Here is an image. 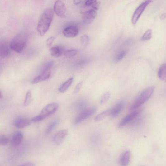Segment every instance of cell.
<instances>
[{"label": "cell", "instance_id": "cell-1", "mask_svg": "<svg viewBox=\"0 0 166 166\" xmlns=\"http://www.w3.org/2000/svg\"><path fill=\"white\" fill-rule=\"evenodd\" d=\"M54 17V12L51 9L45 10L42 14L38 22L37 30L39 34L42 36L49 29Z\"/></svg>", "mask_w": 166, "mask_h": 166}, {"label": "cell", "instance_id": "cell-2", "mask_svg": "<svg viewBox=\"0 0 166 166\" xmlns=\"http://www.w3.org/2000/svg\"><path fill=\"white\" fill-rule=\"evenodd\" d=\"M27 34L21 32L17 35L12 39L10 45L11 50L15 52L19 53L25 48L28 41Z\"/></svg>", "mask_w": 166, "mask_h": 166}, {"label": "cell", "instance_id": "cell-3", "mask_svg": "<svg viewBox=\"0 0 166 166\" xmlns=\"http://www.w3.org/2000/svg\"><path fill=\"white\" fill-rule=\"evenodd\" d=\"M59 107V105L56 103L47 105L42 109L40 114L33 118L31 121L34 122H38L43 121L56 112Z\"/></svg>", "mask_w": 166, "mask_h": 166}, {"label": "cell", "instance_id": "cell-4", "mask_svg": "<svg viewBox=\"0 0 166 166\" xmlns=\"http://www.w3.org/2000/svg\"><path fill=\"white\" fill-rule=\"evenodd\" d=\"M154 89V87H151L144 90L134 101L130 109H136L145 103L152 95Z\"/></svg>", "mask_w": 166, "mask_h": 166}, {"label": "cell", "instance_id": "cell-5", "mask_svg": "<svg viewBox=\"0 0 166 166\" xmlns=\"http://www.w3.org/2000/svg\"><path fill=\"white\" fill-rule=\"evenodd\" d=\"M53 65V63L51 61L47 62L44 66L42 73L36 77L32 81L33 84L48 80L51 74V69Z\"/></svg>", "mask_w": 166, "mask_h": 166}, {"label": "cell", "instance_id": "cell-6", "mask_svg": "<svg viewBox=\"0 0 166 166\" xmlns=\"http://www.w3.org/2000/svg\"><path fill=\"white\" fill-rule=\"evenodd\" d=\"M151 1H145L141 4L134 12L132 18L133 24L135 25L139 19L140 16L144 11L146 7L152 2Z\"/></svg>", "mask_w": 166, "mask_h": 166}, {"label": "cell", "instance_id": "cell-7", "mask_svg": "<svg viewBox=\"0 0 166 166\" xmlns=\"http://www.w3.org/2000/svg\"><path fill=\"white\" fill-rule=\"evenodd\" d=\"M96 111V109L94 107L86 109L75 118L74 124L76 125L80 123L93 115Z\"/></svg>", "mask_w": 166, "mask_h": 166}, {"label": "cell", "instance_id": "cell-8", "mask_svg": "<svg viewBox=\"0 0 166 166\" xmlns=\"http://www.w3.org/2000/svg\"><path fill=\"white\" fill-rule=\"evenodd\" d=\"M54 11L55 13L61 18L66 17V8L65 4L60 1H57L54 6Z\"/></svg>", "mask_w": 166, "mask_h": 166}, {"label": "cell", "instance_id": "cell-9", "mask_svg": "<svg viewBox=\"0 0 166 166\" xmlns=\"http://www.w3.org/2000/svg\"><path fill=\"white\" fill-rule=\"evenodd\" d=\"M141 110V109H139L134 111L126 116L119 123L118 125V127L121 128L134 120L139 115Z\"/></svg>", "mask_w": 166, "mask_h": 166}, {"label": "cell", "instance_id": "cell-10", "mask_svg": "<svg viewBox=\"0 0 166 166\" xmlns=\"http://www.w3.org/2000/svg\"><path fill=\"white\" fill-rule=\"evenodd\" d=\"M97 12L94 9H91L85 12L83 15V19L84 22L89 24L91 23L97 17Z\"/></svg>", "mask_w": 166, "mask_h": 166}, {"label": "cell", "instance_id": "cell-11", "mask_svg": "<svg viewBox=\"0 0 166 166\" xmlns=\"http://www.w3.org/2000/svg\"><path fill=\"white\" fill-rule=\"evenodd\" d=\"M68 134V131L66 130H62L55 134L54 138V143L57 145H60L64 140Z\"/></svg>", "mask_w": 166, "mask_h": 166}, {"label": "cell", "instance_id": "cell-12", "mask_svg": "<svg viewBox=\"0 0 166 166\" xmlns=\"http://www.w3.org/2000/svg\"><path fill=\"white\" fill-rule=\"evenodd\" d=\"M23 138V135L22 132H15L13 134L10 140L11 145L13 147L19 146L22 143Z\"/></svg>", "mask_w": 166, "mask_h": 166}, {"label": "cell", "instance_id": "cell-13", "mask_svg": "<svg viewBox=\"0 0 166 166\" xmlns=\"http://www.w3.org/2000/svg\"><path fill=\"white\" fill-rule=\"evenodd\" d=\"M78 33V28L74 26H70L66 27L63 31V33L65 37L73 38L77 36Z\"/></svg>", "mask_w": 166, "mask_h": 166}, {"label": "cell", "instance_id": "cell-14", "mask_svg": "<svg viewBox=\"0 0 166 166\" xmlns=\"http://www.w3.org/2000/svg\"><path fill=\"white\" fill-rule=\"evenodd\" d=\"M10 45L6 42H1L0 44V57L4 58L8 57L10 54Z\"/></svg>", "mask_w": 166, "mask_h": 166}, {"label": "cell", "instance_id": "cell-15", "mask_svg": "<svg viewBox=\"0 0 166 166\" xmlns=\"http://www.w3.org/2000/svg\"><path fill=\"white\" fill-rule=\"evenodd\" d=\"M131 157V153L129 151L124 152L121 155L120 159V164L121 166H128L130 163Z\"/></svg>", "mask_w": 166, "mask_h": 166}, {"label": "cell", "instance_id": "cell-16", "mask_svg": "<svg viewBox=\"0 0 166 166\" xmlns=\"http://www.w3.org/2000/svg\"><path fill=\"white\" fill-rule=\"evenodd\" d=\"M51 56L55 58H59L64 54L65 52L64 49L60 46H53L50 50Z\"/></svg>", "mask_w": 166, "mask_h": 166}, {"label": "cell", "instance_id": "cell-17", "mask_svg": "<svg viewBox=\"0 0 166 166\" xmlns=\"http://www.w3.org/2000/svg\"><path fill=\"white\" fill-rule=\"evenodd\" d=\"M30 121L28 119L21 118L16 121L14 125L18 129L24 128L30 125Z\"/></svg>", "mask_w": 166, "mask_h": 166}, {"label": "cell", "instance_id": "cell-18", "mask_svg": "<svg viewBox=\"0 0 166 166\" xmlns=\"http://www.w3.org/2000/svg\"><path fill=\"white\" fill-rule=\"evenodd\" d=\"M124 106V102L123 101H121L118 103L112 108V112L111 117L112 118L117 117L121 112Z\"/></svg>", "mask_w": 166, "mask_h": 166}, {"label": "cell", "instance_id": "cell-19", "mask_svg": "<svg viewBox=\"0 0 166 166\" xmlns=\"http://www.w3.org/2000/svg\"><path fill=\"white\" fill-rule=\"evenodd\" d=\"M112 112V108L107 110L97 115L95 118V120L100 121L103 120L107 117L111 116Z\"/></svg>", "mask_w": 166, "mask_h": 166}, {"label": "cell", "instance_id": "cell-20", "mask_svg": "<svg viewBox=\"0 0 166 166\" xmlns=\"http://www.w3.org/2000/svg\"><path fill=\"white\" fill-rule=\"evenodd\" d=\"M74 80V78L71 77L67 81L63 83L60 87L59 91L61 93L65 92L72 84Z\"/></svg>", "mask_w": 166, "mask_h": 166}, {"label": "cell", "instance_id": "cell-21", "mask_svg": "<svg viewBox=\"0 0 166 166\" xmlns=\"http://www.w3.org/2000/svg\"><path fill=\"white\" fill-rule=\"evenodd\" d=\"M158 76L160 80L166 82V64L162 65L160 68Z\"/></svg>", "mask_w": 166, "mask_h": 166}, {"label": "cell", "instance_id": "cell-22", "mask_svg": "<svg viewBox=\"0 0 166 166\" xmlns=\"http://www.w3.org/2000/svg\"><path fill=\"white\" fill-rule=\"evenodd\" d=\"M58 123V121L57 120H55L53 121L50 124L48 127L46 129L45 132V135H47L50 133L55 127H56Z\"/></svg>", "mask_w": 166, "mask_h": 166}, {"label": "cell", "instance_id": "cell-23", "mask_svg": "<svg viewBox=\"0 0 166 166\" xmlns=\"http://www.w3.org/2000/svg\"><path fill=\"white\" fill-rule=\"evenodd\" d=\"M32 94L30 91L27 92L25 99L23 105L25 107H27L29 105L32 101Z\"/></svg>", "mask_w": 166, "mask_h": 166}, {"label": "cell", "instance_id": "cell-24", "mask_svg": "<svg viewBox=\"0 0 166 166\" xmlns=\"http://www.w3.org/2000/svg\"><path fill=\"white\" fill-rule=\"evenodd\" d=\"M77 51L75 50H69L65 51L64 55L67 58H70L75 56Z\"/></svg>", "mask_w": 166, "mask_h": 166}, {"label": "cell", "instance_id": "cell-25", "mask_svg": "<svg viewBox=\"0 0 166 166\" xmlns=\"http://www.w3.org/2000/svg\"><path fill=\"white\" fill-rule=\"evenodd\" d=\"M152 37V30L151 29L147 30L143 35L142 39L144 41L149 40Z\"/></svg>", "mask_w": 166, "mask_h": 166}, {"label": "cell", "instance_id": "cell-26", "mask_svg": "<svg viewBox=\"0 0 166 166\" xmlns=\"http://www.w3.org/2000/svg\"><path fill=\"white\" fill-rule=\"evenodd\" d=\"M111 96V93L109 92L105 93L102 97L100 100V103L101 105H103L106 104L109 99Z\"/></svg>", "mask_w": 166, "mask_h": 166}, {"label": "cell", "instance_id": "cell-27", "mask_svg": "<svg viewBox=\"0 0 166 166\" xmlns=\"http://www.w3.org/2000/svg\"><path fill=\"white\" fill-rule=\"evenodd\" d=\"M126 53V50L122 51L118 53L115 59V61L118 62L121 61L125 56Z\"/></svg>", "mask_w": 166, "mask_h": 166}, {"label": "cell", "instance_id": "cell-28", "mask_svg": "<svg viewBox=\"0 0 166 166\" xmlns=\"http://www.w3.org/2000/svg\"><path fill=\"white\" fill-rule=\"evenodd\" d=\"M10 140L7 136L2 135L0 137V145L2 146L7 145L10 141Z\"/></svg>", "mask_w": 166, "mask_h": 166}, {"label": "cell", "instance_id": "cell-29", "mask_svg": "<svg viewBox=\"0 0 166 166\" xmlns=\"http://www.w3.org/2000/svg\"><path fill=\"white\" fill-rule=\"evenodd\" d=\"M89 41V37L88 35H84L81 37V44L84 46H86L88 45Z\"/></svg>", "mask_w": 166, "mask_h": 166}, {"label": "cell", "instance_id": "cell-30", "mask_svg": "<svg viewBox=\"0 0 166 166\" xmlns=\"http://www.w3.org/2000/svg\"><path fill=\"white\" fill-rule=\"evenodd\" d=\"M55 39V37L54 36H51L47 39L46 41V45L47 47H50L51 46Z\"/></svg>", "mask_w": 166, "mask_h": 166}, {"label": "cell", "instance_id": "cell-31", "mask_svg": "<svg viewBox=\"0 0 166 166\" xmlns=\"http://www.w3.org/2000/svg\"><path fill=\"white\" fill-rule=\"evenodd\" d=\"M83 84V82H81L79 83L76 86L74 90V94H76L79 92L80 90L82 87Z\"/></svg>", "mask_w": 166, "mask_h": 166}, {"label": "cell", "instance_id": "cell-32", "mask_svg": "<svg viewBox=\"0 0 166 166\" xmlns=\"http://www.w3.org/2000/svg\"><path fill=\"white\" fill-rule=\"evenodd\" d=\"M100 5V2L97 1H96L92 5L91 7L94 10H98L99 8Z\"/></svg>", "mask_w": 166, "mask_h": 166}, {"label": "cell", "instance_id": "cell-33", "mask_svg": "<svg viewBox=\"0 0 166 166\" xmlns=\"http://www.w3.org/2000/svg\"><path fill=\"white\" fill-rule=\"evenodd\" d=\"M18 166H35V164L32 162H27L22 164Z\"/></svg>", "mask_w": 166, "mask_h": 166}, {"label": "cell", "instance_id": "cell-34", "mask_svg": "<svg viewBox=\"0 0 166 166\" xmlns=\"http://www.w3.org/2000/svg\"><path fill=\"white\" fill-rule=\"evenodd\" d=\"M95 1L94 0H88L86 1L85 5L87 6H91Z\"/></svg>", "mask_w": 166, "mask_h": 166}, {"label": "cell", "instance_id": "cell-35", "mask_svg": "<svg viewBox=\"0 0 166 166\" xmlns=\"http://www.w3.org/2000/svg\"><path fill=\"white\" fill-rule=\"evenodd\" d=\"M160 18L161 20H164L166 18V13H163L161 15Z\"/></svg>", "mask_w": 166, "mask_h": 166}, {"label": "cell", "instance_id": "cell-36", "mask_svg": "<svg viewBox=\"0 0 166 166\" xmlns=\"http://www.w3.org/2000/svg\"><path fill=\"white\" fill-rule=\"evenodd\" d=\"M81 2L82 1H78V0H75V1H74V3L75 5H77L80 4Z\"/></svg>", "mask_w": 166, "mask_h": 166}, {"label": "cell", "instance_id": "cell-37", "mask_svg": "<svg viewBox=\"0 0 166 166\" xmlns=\"http://www.w3.org/2000/svg\"><path fill=\"white\" fill-rule=\"evenodd\" d=\"M2 98V92H1V97H0V98H1V99Z\"/></svg>", "mask_w": 166, "mask_h": 166}]
</instances>
